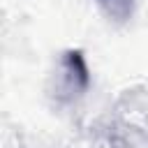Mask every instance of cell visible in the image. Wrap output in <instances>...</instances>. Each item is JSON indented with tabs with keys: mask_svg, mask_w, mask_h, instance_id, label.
I'll return each mask as SVG.
<instances>
[{
	"mask_svg": "<svg viewBox=\"0 0 148 148\" xmlns=\"http://www.w3.org/2000/svg\"><path fill=\"white\" fill-rule=\"evenodd\" d=\"M102 2H106V5H113V9H116V5H127L130 0H102Z\"/></svg>",
	"mask_w": 148,
	"mask_h": 148,
	"instance_id": "cell-2",
	"label": "cell"
},
{
	"mask_svg": "<svg viewBox=\"0 0 148 148\" xmlns=\"http://www.w3.org/2000/svg\"><path fill=\"white\" fill-rule=\"evenodd\" d=\"M88 67L83 60L81 51H67L58 65L56 72V86H58V97L60 99H72L79 97L88 88Z\"/></svg>",
	"mask_w": 148,
	"mask_h": 148,
	"instance_id": "cell-1",
	"label": "cell"
}]
</instances>
